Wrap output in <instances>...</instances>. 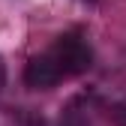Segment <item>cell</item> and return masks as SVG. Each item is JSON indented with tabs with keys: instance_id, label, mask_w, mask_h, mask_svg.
<instances>
[{
	"instance_id": "obj_2",
	"label": "cell",
	"mask_w": 126,
	"mask_h": 126,
	"mask_svg": "<svg viewBox=\"0 0 126 126\" xmlns=\"http://www.w3.org/2000/svg\"><path fill=\"white\" fill-rule=\"evenodd\" d=\"M0 84H3V66H0Z\"/></svg>"
},
{
	"instance_id": "obj_3",
	"label": "cell",
	"mask_w": 126,
	"mask_h": 126,
	"mask_svg": "<svg viewBox=\"0 0 126 126\" xmlns=\"http://www.w3.org/2000/svg\"><path fill=\"white\" fill-rule=\"evenodd\" d=\"M90 3H93V0H90Z\"/></svg>"
},
{
	"instance_id": "obj_1",
	"label": "cell",
	"mask_w": 126,
	"mask_h": 126,
	"mask_svg": "<svg viewBox=\"0 0 126 126\" xmlns=\"http://www.w3.org/2000/svg\"><path fill=\"white\" fill-rule=\"evenodd\" d=\"M93 66V48L81 30L60 33L42 54H33L24 66V84L33 90H51L66 78H78Z\"/></svg>"
}]
</instances>
